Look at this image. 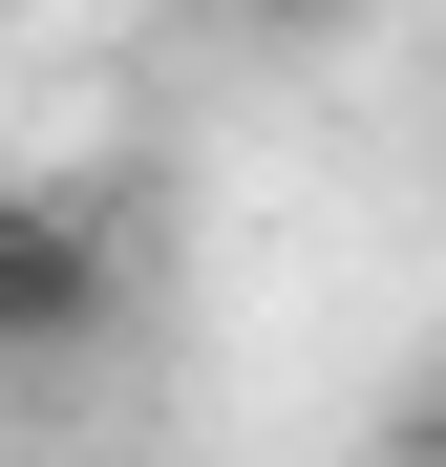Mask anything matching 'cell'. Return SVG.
Segmentation results:
<instances>
[{
    "label": "cell",
    "instance_id": "obj_1",
    "mask_svg": "<svg viewBox=\"0 0 446 467\" xmlns=\"http://www.w3.org/2000/svg\"><path fill=\"white\" fill-rule=\"evenodd\" d=\"M107 234L64 213V192H0V382H43V361H86L107 340Z\"/></svg>",
    "mask_w": 446,
    "mask_h": 467
},
{
    "label": "cell",
    "instance_id": "obj_2",
    "mask_svg": "<svg viewBox=\"0 0 446 467\" xmlns=\"http://www.w3.org/2000/svg\"><path fill=\"white\" fill-rule=\"evenodd\" d=\"M383 467H446V382H425V404H404V425H383Z\"/></svg>",
    "mask_w": 446,
    "mask_h": 467
},
{
    "label": "cell",
    "instance_id": "obj_3",
    "mask_svg": "<svg viewBox=\"0 0 446 467\" xmlns=\"http://www.w3.org/2000/svg\"><path fill=\"white\" fill-rule=\"evenodd\" d=\"M234 22H276V43H319V22H361V0H234Z\"/></svg>",
    "mask_w": 446,
    "mask_h": 467
},
{
    "label": "cell",
    "instance_id": "obj_4",
    "mask_svg": "<svg viewBox=\"0 0 446 467\" xmlns=\"http://www.w3.org/2000/svg\"><path fill=\"white\" fill-rule=\"evenodd\" d=\"M0 22H22V0H0Z\"/></svg>",
    "mask_w": 446,
    "mask_h": 467
}]
</instances>
